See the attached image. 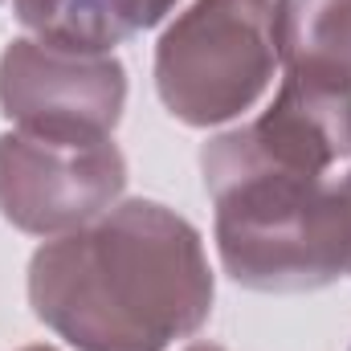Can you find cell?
I'll return each instance as SVG.
<instances>
[{"label":"cell","instance_id":"obj_4","mask_svg":"<svg viewBox=\"0 0 351 351\" xmlns=\"http://www.w3.org/2000/svg\"><path fill=\"white\" fill-rule=\"evenodd\" d=\"M127 164L110 139L16 131L0 139V213L25 233L82 229L123 192Z\"/></svg>","mask_w":351,"mask_h":351},{"label":"cell","instance_id":"obj_2","mask_svg":"<svg viewBox=\"0 0 351 351\" xmlns=\"http://www.w3.org/2000/svg\"><path fill=\"white\" fill-rule=\"evenodd\" d=\"M217 200V250L250 290H319L351 278V172L200 164Z\"/></svg>","mask_w":351,"mask_h":351},{"label":"cell","instance_id":"obj_8","mask_svg":"<svg viewBox=\"0 0 351 351\" xmlns=\"http://www.w3.org/2000/svg\"><path fill=\"white\" fill-rule=\"evenodd\" d=\"M176 0H16V16L41 41L106 53L110 45L160 25Z\"/></svg>","mask_w":351,"mask_h":351},{"label":"cell","instance_id":"obj_3","mask_svg":"<svg viewBox=\"0 0 351 351\" xmlns=\"http://www.w3.org/2000/svg\"><path fill=\"white\" fill-rule=\"evenodd\" d=\"M269 0H196L156 49L164 106L192 127L241 114L274 74Z\"/></svg>","mask_w":351,"mask_h":351},{"label":"cell","instance_id":"obj_1","mask_svg":"<svg viewBox=\"0 0 351 351\" xmlns=\"http://www.w3.org/2000/svg\"><path fill=\"white\" fill-rule=\"evenodd\" d=\"M29 302L78 351H164L208 319L213 274L184 217L127 200L33 254Z\"/></svg>","mask_w":351,"mask_h":351},{"label":"cell","instance_id":"obj_6","mask_svg":"<svg viewBox=\"0 0 351 351\" xmlns=\"http://www.w3.org/2000/svg\"><path fill=\"white\" fill-rule=\"evenodd\" d=\"M351 152V86L286 74L258 123L204 143L200 164H265L327 172Z\"/></svg>","mask_w":351,"mask_h":351},{"label":"cell","instance_id":"obj_10","mask_svg":"<svg viewBox=\"0 0 351 351\" xmlns=\"http://www.w3.org/2000/svg\"><path fill=\"white\" fill-rule=\"evenodd\" d=\"M25 351H49V348H25Z\"/></svg>","mask_w":351,"mask_h":351},{"label":"cell","instance_id":"obj_5","mask_svg":"<svg viewBox=\"0 0 351 351\" xmlns=\"http://www.w3.org/2000/svg\"><path fill=\"white\" fill-rule=\"evenodd\" d=\"M127 98L123 66L58 41H12L0 58V106L21 131L110 139Z\"/></svg>","mask_w":351,"mask_h":351},{"label":"cell","instance_id":"obj_7","mask_svg":"<svg viewBox=\"0 0 351 351\" xmlns=\"http://www.w3.org/2000/svg\"><path fill=\"white\" fill-rule=\"evenodd\" d=\"M274 49L286 74L351 86V0H278Z\"/></svg>","mask_w":351,"mask_h":351},{"label":"cell","instance_id":"obj_9","mask_svg":"<svg viewBox=\"0 0 351 351\" xmlns=\"http://www.w3.org/2000/svg\"><path fill=\"white\" fill-rule=\"evenodd\" d=\"M188 351H225V348H213V343H196V348H188Z\"/></svg>","mask_w":351,"mask_h":351}]
</instances>
